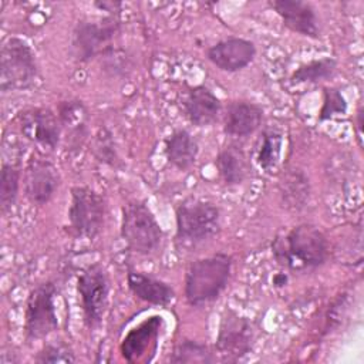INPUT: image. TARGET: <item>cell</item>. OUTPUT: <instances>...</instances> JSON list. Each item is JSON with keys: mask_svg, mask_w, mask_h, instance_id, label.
Returning <instances> with one entry per match:
<instances>
[{"mask_svg": "<svg viewBox=\"0 0 364 364\" xmlns=\"http://www.w3.org/2000/svg\"><path fill=\"white\" fill-rule=\"evenodd\" d=\"M272 255L277 264L286 270L316 269L324 264L328 257V242L317 226L300 223L273 239Z\"/></svg>", "mask_w": 364, "mask_h": 364, "instance_id": "6da1fadb", "label": "cell"}, {"mask_svg": "<svg viewBox=\"0 0 364 364\" xmlns=\"http://www.w3.org/2000/svg\"><path fill=\"white\" fill-rule=\"evenodd\" d=\"M232 256L215 253L192 262L185 273V299L199 307L216 300L226 289L232 273Z\"/></svg>", "mask_w": 364, "mask_h": 364, "instance_id": "7a4b0ae2", "label": "cell"}, {"mask_svg": "<svg viewBox=\"0 0 364 364\" xmlns=\"http://www.w3.org/2000/svg\"><path fill=\"white\" fill-rule=\"evenodd\" d=\"M176 240L198 245L216 236L220 230V209L210 200L188 198L175 209Z\"/></svg>", "mask_w": 364, "mask_h": 364, "instance_id": "3957f363", "label": "cell"}, {"mask_svg": "<svg viewBox=\"0 0 364 364\" xmlns=\"http://www.w3.org/2000/svg\"><path fill=\"white\" fill-rule=\"evenodd\" d=\"M121 237L129 250L151 255L161 246L164 230L145 202L129 200L121 209Z\"/></svg>", "mask_w": 364, "mask_h": 364, "instance_id": "277c9868", "label": "cell"}, {"mask_svg": "<svg viewBox=\"0 0 364 364\" xmlns=\"http://www.w3.org/2000/svg\"><path fill=\"white\" fill-rule=\"evenodd\" d=\"M37 77V60L28 43L20 37L6 38L0 50V90L3 92L28 90Z\"/></svg>", "mask_w": 364, "mask_h": 364, "instance_id": "5b68a950", "label": "cell"}, {"mask_svg": "<svg viewBox=\"0 0 364 364\" xmlns=\"http://www.w3.org/2000/svg\"><path fill=\"white\" fill-rule=\"evenodd\" d=\"M121 30L119 16H105L98 20H81L75 24L71 47L77 61L87 63L95 57L114 54V41Z\"/></svg>", "mask_w": 364, "mask_h": 364, "instance_id": "8992f818", "label": "cell"}, {"mask_svg": "<svg viewBox=\"0 0 364 364\" xmlns=\"http://www.w3.org/2000/svg\"><path fill=\"white\" fill-rule=\"evenodd\" d=\"M105 200L90 186L71 188V203L68 208L70 230L75 237L94 239L104 229Z\"/></svg>", "mask_w": 364, "mask_h": 364, "instance_id": "52a82bcc", "label": "cell"}, {"mask_svg": "<svg viewBox=\"0 0 364 364\" xmlns=\"http://www.w3.org/2000/svg\"><path fill=\"white\" fill-rule=\"evenodd\" d=\"M55 296L57 287L53 282H44L30 290L24 310V336L28 341L43 340L57 330Z\"/></svg>", "mask_w": 364, "mask_h": 364, "instance_id": "ba28073f", "label": "cell"}, {"mask_svg": "<svg viewBox=\"0 0 364 364\" xmlns=\"http://www.w3.org/2000/svg\"><path fill=\"white\" fill-rule=\"evenodd\" d=\"M77 293L85 327L97 328L107 311L109 296V280L102 264L94 263L82 270L77 280Z\"/></svg>", "mask_w": 364, "mask_h": 364, "instance_id": "9c48e42d", "label": "cell"}, {"mask_svg": "<svg viewBox=\"0 0 364 364\" xmlns=\"http://www.w3.org/2000/svg\"><path fill=\"white\" fill-rule=\"evenodd\" d=\"M253 326L247 317L226 309L220 317L215 350L225 363H236L253 348Z\"/></svg>", "mask_w": 364, "mask_h": 364, "instance_id": "30bf717a", "label": "cell"}, {"mask_svg": "<svg viewBox=\"0 0 364 364\" xmlns=\"http://www.w3.org/2000/svg\"><path fill=\"white\" fill-rule=\"evenodd\" d=\"M60 183L61 178L55 165L51 161L33 154L23 171L24 195L30 203L36 206L47 205L55 196Z\"/></svg>", "mask_w": 364, "mask_h": 364, "instance_id": "8fae6325", "label": "cell"}, {"mask_svg": "<svg viewBox=\"0 0 364 364\" xmlns=\"http://www.w3.org/2000/svg\"><path fill=\"white\" fill-rule=\"evenodd\" d=\"M17 119L23 136L44 149H57L63 127L54 111L46 107H33L21 111Z\"/></svg>", "mask_w": 364, "mask_h": 364, "instance_id": "7c38bea8", "label": "cell"}, {"mask_svg": "<svg viewBox=\"0 0 364 364\" xmlns=\"http://www.w3.org/2000/svg\"><path fill=\"white\" fill-rule=\"evenodd\" d=\"M164 327V318L161 316H151L131 328L119 344L121 355L128 363L139 360L151 361L148 353L152 355L158 347V338Z\"/></svg>", "mask_w": 364, "mask_h": 364, "instance_id": "4fadbf2b", "label": "cell"}, {"mask_svg": "<svg viewBox=\"0 0 364 364\" xmlns=\"http://www.w3.org/2000/svg\"><path fill=\"white\" fill-rule=\"evenodd\" d=\"M208 60L222 71L236 73L246 68L256 57L253 41L242 37H228L206 50Z\"/></svg>", "mask_w": 364, "mask_h": 364, "instance_id": "5bb4252c", "label": "cell"}, {"mask_svg": "<svg viewBox=\"0 0 364 364\" xmlns=\"http://www.w3.org/2000/svg\"><path fill=\"white\" fill-rule=\"evenodd\" d=\"M269 6L277 13L289 30L310 38L320 37L318 17L314 7L309 1L269 0Z\"/></svg>", "mask_w": 364, "mask_h": 364, "instance_id": "9a60e30c", "label": "cell"}, {"mask_svg": "<svg viewBox=\"0 0 364 364\" xmlns=\"http://www.w3.org/2000/svg\"><path fill=\"white\" fill-rule=\"evenodd\" d=\"M222 102L206 85L191 87L183 100V112L195 127H209L220 115Z\"/></svg>", "mask_w": 364, "mask_h": 364, "instance_id": "2e32d148", "label": "cell"}, {"mask_svg": "<svg viewBox=\"0 0 364 364\" xmlns=\"http://www.w3.org/2000/svg\"><path fill=\"white\" fill-rule=\"evenodd\" d=\"M263 121L260 105L246 100L230 101L223 114V132L233 138H243L257 131Z\"/></svg>", "mask_w": 364, "mask_h": 364, "instance_id": "e0dca14e", "label": "cell"}, {"mask_svg": "<svg viewBox=\"0 0 364 364\" xmlns=\"http://www.w3.org/2000/svg\"><path fill=\"white\" fill-rule=\"evenodd\" d=\"M127 283L131 293L148 304L164 307L175 299V290L169 283L142 272L129 269L127 273Z\"/></svg>", "mask_w": 364, "mask_h": 364, "instance_id": "ac0fdd59", "label": "cell"}, {"mask_svg": "<svg viewBox=\"0 0 364 364\" xmlns=\"http://www.w3.org/2000/svg\"><path fill=\"white\" fill-rule=\"evenodd\" d=\"M199 145L186 129H175L165 139V155L171 165L179 171H188L196 162Z\"/></svg>", "mask_w": 364, "mask_h": 364, "instance_id": "d6986e66", "label": "cell"}, {"mask_svg": "<svg viewBox=\"0 0 364 364\" xmlns=\"http://www.w3.org/2000/svg\"><path fill=\"white\" fill-rule=\"evenodd\" d=\"M216 171L222 182L228 186L240 185L249 173V162L243 149L237 145L222 148L215 159Z\"/></svg>", "mask_w": 364, "mask_h": 364, "instance_id": "ffe728a7", "label": "cell"}, {"mask_svg": "<svg viewBox=\"0 0 364 364\" xmlns=\"http://www.w3.org/2000/svg\"><path fill=\"white\" fill-rule=\"evenodd\" d=\"M57 117L61 127H65L71 132V142L74 146H80L85 138V122L88 118V109L80 100H64L57 104Z\"/></svg>", "mask_w": 364, "mask_h": 364, "instance_id": "44dd1931", "label": "cell"}, {"mask_svg": "<svg viewBox=\"0 0 364 364\" xmlns=\"http://www.w3.org/2000/svg\"><path fill=\"white\" fill-rule=\"evenodd\" d=\"M218 360L216 354L205 343L183 338L178 341L171 353L169 361L175 364H209Z\"/></svg>", "mask_w": 364, "mask_h": 364, "instance_id": "7402d4cb", "label": "cell"}, {"mask_svg": "<svg viewBox=\"0 0 364 364\" xmlns=\"http://www.w3.org/2000/svg\"><path fill=\"white\" fill-rule=\"evenodd\" d=\"M337 71V61L333 57H321L301 64L290 75L291 84L320 82L331 78Z\"/></svg>", "mask_w": 364, "mask_h": 364, "instance_id": "603a6c76", "label": "cell"}, {"mask_svg": "<svg viewBox=\"0 0 364 364\" xmlns=\"http://www.w3.org/2000/svg\"><path fill=\"white\" fill-rule=\"evenodd\" d=\"M283 148V135L276 129H266L262 134L256 149V162L267 173L276 169Z\"/></svg>", "mask_w": 364, "mask_h": 364, "instance_id": "cb8c5ba5", "label": "cell"}, {"mask_svg": "<svg viewBox=\"0 0 364 364\" xmlns=\"http://www.w3.org/2000/svg\"><path fill=\"white\" fill-rule=\"evenodd\" d=\"M21 169L18 165L3 162L0 171V208L1 212H7L13 208L18 196V188L21 181Z\"/></svg>", "mask_w": 364, "mask_h": 364, "instance_id": "d4e9b609", "label": "cell"}, {"mask_svg": "<svg viewBox=\"0 0 364 364\" xmlns=\"http://www.w3.org/2000/svg\"><path fill=\"white\" fill-rule=\"evenodd\" d=\"M282 196L287 206L300 209L309 199V181L301 172H291L282 181Z\"/></svg>", "mask_w": 364, "mask_h": 364, "instance_id": "484cf974", "label": "cell"}, {"mask_svg": "<svg viewBox=\"0 0 364 364\" xmlns=\"http://www.w3.org/2000/svg\"><path fill=\"white\" fill-rule=\"evenodd\" d=\"M347 100L343 92L336 87H324L323 88V104L318 111V121H328L334 117L347 114Z\"/></svg>", "mask_w": 364, "mask_h": 364, "instance_id": "4316f807", "label": "cell"}, {"mask_svg": "<svg viewBox=\"0 0 364 364\" xmlns=\"http://www.w3.org/2000/svg\"><path fill=\"white\" fill-rule=\"evenodd\" d=\"M94 156L109 166H117L119 159L117 155V149L114 146V139L111 132L107 128H101L95 136H94V145H92Z\"/></svg>", "mask_w": 364, "mask_h": 364, "instance_id": "83f0119b", "label": "cell"}, {"mask_svg": "<svg viewBox=\"0 0 364 364\" xmlns=\"http://www.w3.org/2000/svg\"><path fill=\"white\" fill-rule=\"evenodd\" d=\"M36 363H75V355L73 350L64 344L63 341L58 343H47L36 355Z\"/></svg>", "mask_w": 364, "mask_h": 364, "instance_id": "f1b7e54d", "label": "cell"}, {"mask_svg": "<svg viewBox=\"0 0 364 364\" xmlns=\"http://www.w3.org/2000/svg\"><path fill=\"white\" fill-rule=\"evenodd\" d=\"M94 6L98 10L107 11V16H119L121 9H122V3L114 1V0H100V1H95Z\"/></svg>", "mask_w": 364, "mask_h": 364, "instance_id": "f546056e", "label": "cell"}, {"mask_svg": "<svg viewBox=\"0 0 364 364\" xmlns=\"http://www.w3.org/2000/svg\"><path fill=\"white\" fill-rule=\"evenodd\" d=\"M355 134H357V142L360 148L363 146V107L358 108L357 117H355Z\"/></svg>", "mask_w": 364, "mask_h": 364, "instance_id": "4dcf8cb0", "label": "cell"}, {"mask_svg": "<svg viewBox=\"0 0 364 364\" xmlns=\"http://www.w3.org/2000/svg\"><path fill=\"white\" fill-rule=\"evenodd\" d=\"M286 283H287V274L286 273H277V274H274V277H273V286L274 287H283V286H286Z\"/></svg>", "mask_w": 364, "mask_h": 364, "instance_id": "1f68e13d", "label": "cell"}]
</instances>
